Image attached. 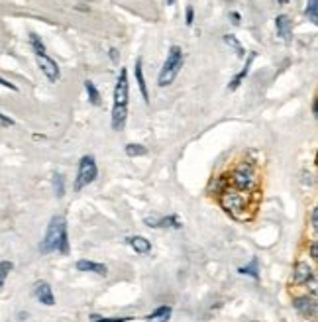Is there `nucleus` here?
Segmentation results:
<instances>
[{"mask_svg": "<svg viewBox=\"0 0 318 322\" xmlns=\"http://www.w3.org/2000/svg\"><path fill=\"white\" fill-rule=\"evenodd\" d=\"M128 120V71L120 69V75L114 87V102H112V130L120 132Z\"/></svg>", "mask_w": 318, "mask_h": 322, "instance_id": "f257e3e1", "label": "nucleus"}, {"mask_svg": "<svg viewBox=\"0 0 318 322\" xmlns=\"http://www.w3.org/2000/svg\"><path fill=\"white\" fill-rule=\"evenodd\" d=\"M40 252L42 254H51V252H59V254H67L69 252V240H67V224L63 216H53L49 220L45 238L40 244Z\"/></svg>", "mask_w": 318, "mask_h": 322, "instance_id": "f03ea898", "label": "nucleus"}, {"mask_svg": "<svg viewBox=\"0 0 318 322\" xmlns=\"http://www.w3.org/2000/svg\"><path fill=\"white\" fill-rule=\"evenodd\" d=\"M183 63H185L183 49H181L179 45H171V47H169V53H167V59H165L163 67H161V73H159V79H157V85H159V87H169V85L177 79V75L181 73Z\"/></svg>", "mask_w": 318, "mask_h": 322, "instance_id": "7ed1b4c3", "label": "nucleus"}, {"mask_svg": "<svg viewBox=\"0 0 318 322\" xmlns=\"http://www.w3.org/2000/svg\"><path fill=\"white\" fill-rule=\"evenodd\" d=\"M232 185L241 193H250L257 185V173L252 163L241 161L240 165L232 171Z\"/></svg>", "mask_w": 318, "mask_h": 322, "instance_id": "20e7f679", "label": "nucleus"}, {"mask_svg": "<svg viewBox=\"0 0 318 322\" xmlns=\"http://www.w3.org/2000/svg\"><path fill=\"white\" fill-rule=\"evenodd\" d=\"M99 177V167H97V159L92 156H83L79 161L77 179H75V189L83 191L88 187L95 179Z\"/></svg>", "mask_w": 318, "mask_h": 322, "instance_id": "39448f33", "label": "nucleus"}, {"mask_svg": "<svg viewBox=\"0 0 318 322\" xmlns=\"http://www.w3.org/2000/svg\"><path fill=\"white\" fill-rule=\"evenodd\" d=\"M220 204L224 206V211L230 212L232 216H240V211L246 209V197L241 191H224L220 197Z\"/></svg>", "mask_w": 318, "mask_h": 322, "instance_id": "423d86ee", "label": "nucleus"}, {"mask_svg": "<svg viewBox=\"0 0 318 322\" xmlns=\"http://www.w3.org/2000/svg\"><path fill=\"white\" fill-rule=\"evenodd\" d=\"M35 57H38V67L42 69V73L47 77V81H49V83H57L59 77H61V71H59L57 63H55L51 57H47V53H45V55H35Z\"/></svg>", "mask_w": 318, "mask_h": 322, "instance_id": "0eeeda50", "label": "nucleus"}, {"mask_svg": "<svg viewBox=\"0 0 318 322\" xmlns=\"http://www.w3.org/2000/svg\"><path fill=\"white\" fill-rule=\"evenodd\" d=\"M33 295H35V299L40 300L42 305H45V307H53L55 305L53 291H51V285H49L47 281H38V283L33 285Z\"/></svg>", "mask_w": 318, "mask_h": 322, "instance_id": "6e6552de", "label": "nucleus"}, {"mask_svg": "<svg viewBox=\"0 0 318 322\" xmlns=\"http://www.w3.org/2000/svg\"><path fill=\"white\" fill-rule=\"evenodd\" d=\"M293 281L296 285H308V281H314V273L312 267L307 261H296L295 271H293Z\"/></svg>", "mask_w": 318, "mask_h": 322, "instance_id": "1a4fd4ad", "label": "nucleus"}, {"mask_svg": "<svg viewBox=\"0 0 318 322\" xmlns=\"http://www.w3.org/2000/svg\"><path fill=\"white\" fill-rule=\"evenodd\" d=\"M134 75H136V83L140 87V92H142V99L145 104H149V92H147V83H145V77H143V61L142 57L136 59V65H134Z\"/></svg>", "mask_w": 318, "mask_h": 322, "instance_id": "9d476101", "label": "nucleus"}, {"mask_svg": "<svg viewBox=\"0 0 318 322\" xmlns=\"http://www.w3.org/2000/svg\"><path fill=\"white\" fill-rule=\"evenodd\" d=\"M295 309L305 316H316V302L312 297H298L295 299Z\"/></svg>", "mask_w": 318, "mask_h": 322, "instance_id": "9b49d317", "label": "nucleus"}, {"mask_svg": "<svg viewBox=\"0 0 318 322\" xmlns=\"http://www.w3.org/2000/svg\"><path fill=\"white\" fill-rule=\"evenodd\" d=\"M255 57H257V55H255L253 51L250 53V55H248V61H246V65H244V69H241L240 73H238V75H236V77H234L230 81V85H228V90H236L241 85V83H244V79L250 75V69H252V63L255 61Z\"/></svg>", "mask_w": 318, "mask_h": 322, "instance_id": "f8f14e48", "label": "nucleus"}, {"mask_svg": "<svg viewBox=\"0 0 318 322\" xmlns=\"http://www.w3.org/2000/svg\"><path fill=\"white\" fill-rule=\"evenodd\" d=\"M275 28H277V35H279L281 40H285V42L291 40L293 30H291V20H289V16H285V14L277 16V18H275Z\"/></svg>", "mask_w": 318, "mask_h": 322, "instance_id": "ddd939ff", "label": "nucleus"}, {"mask_svg": "<svg viewBox=\"0 0 318 322\" xmlns=\"http://www.w3.org/2000/svg\"><path fill=\"white\" fill-rule=\"evenodd\" d=\"M79 271H87V273H97V275H106L108 273V267L97 263V261H88V259H79L77 261Z\"/></svg>", "mask_w": 318, "mask_h": 322, "instance_id": "4468645a", "label": "nucleus"}, {"mask_svg": "<svg viewBox=\"0 0 318 322\" xmlns=\"http://www.w3.org/2000/svg\"><path fill=\"white\" fill-rule=\"evenodd\" d=\"M128 244L132 248L136 254H149L152 252V242L147 240V238H143V236H132V238H128Z\"/></svg>", "mask_w": 318, "mask_h": 322, "instance_id": "2eb2a0df", "label": "nucleus"}, {"mask_svg": "<svg viewBox=\"0 0 318 322\" xmlns=\"http://www.w3.org/2000/svg\"><path fill=\"white\" fill-rule=\"evenodd\" d=\"M147 226H154V228H181L179 218L177 216H167V218H145Z\"/></svg>", "mask_w": 318, "mask_h": 322, "instance_id": "dca6fc26", "label": "nucleus"}, {"mask_svg": "<svg viewBox=\"0 0 318 322\" xmlns=\"http://www.w3.org/2000/svg\"><path fill=\"white\" fill-rule=\"evenodd\" d=\"M169 316H171V307H159V309H155L149 316H147V322H167L169 320Z\"/></svg>", "mask_w": 318, "mask_h": 322, "instance_id": "f3484780", "label": "nucleus"}, {"mask_svg": "<svg viewBox=\"0 0 318 322\" xmlns=\"http://www.w3.org/2000/svg\"><path fill=\"white\" fill-rule=\"evenodd\" d=\"M85 90H87V97H88V100H90V104L99 106L102 100H100V92H99V89H97V85L87 79V81H85Z\"/></svg>", "mask_w": 318, "mask_h": 322, "instance_id": "a211bd4d", "label": "nucleus"}, {"mask_svg": "<svg viewBox=\"0 0 318 322\" xmlns=\"http://www.w3.org/2000/svg\"><path fill=\"white\" fill-rule=\"evenodd\" d=\"M238 271L241 275H250L253 279H259V261H257V257H253L248 266H241Z\"/></svg>", "mask_w": 318, "mask_h": 322, "instance_id": "6ab92c4d", "label": "nucleus"}, {"mask_svg": "<svg viewBox=\"0 0 318 322\" xmlns=\"http://www.w3.org/2000/svg\"><path fill=\"white\" fill-rule=\"evenodd\" d=\"M224 42H226V45H230L232 49L236 51V55L238 57H246V49H244V45L238 42V37H236V35L226 33V35H224Z\"/></svg>", "mask_w": 318, "mask_h": 322, "instance_id": "aec40b11", "label": "nucleus"}, {"mask_svg": "<svg viewBox=\"0 0 318 322\" xmlns=\"http://www.w3.org/2000/svg\"><path fill=\"white\" fill-rule=\"evenodd\" d=\"M30 44H32V49L35 55H45V45L42 42V37L35 32H30Z\"/></svg>", "mask_w": 318, "mask_h": 322, "instance_id": "412c9836", "label": "nucleus"}, {"mask_svg": "<svg viewBox=\"0 0 318 322\" xmlns=\"http://www.w3.org/2000/svg\"><path fill=\"white\" fill-rule=\"evenodd\" d=\"M53 191L57 199H61L65 195V177L61 173H55L53 175Z\"/></svg>", "mask_w": 318, "mask_h": 322, "instance_id": "4be33fe9", "label": "nucleus"}, {"mask_svg": "<svg viewBox=\"0 0 318 322\" xmlns=\"http://www.w3.org/2000/svg\"><path fill=\"white\" fill-rule=\"evenodd\" d=\"M126 156H128V157L147 156V149H145L142 144H128V145H126Z\"/></svg>", "mask_w": 318, "mask_h": 322, "instance_id": "5701e85b", "label": "nucleus"}, {"mask_svg": "<svg viewBox=\"0 0 318 322\" xmlns=\"http://www.w3.org/2000/svg\"><path fill=\"white\" fill-rule=\"evenodd\" d=\"M305 14H307V18L310 20L312 24L318 22V0H308L307 2V10H305Z\"/></svg>", "mask_w": 318, "mask_h": 322, "instance_id": "b1692460", "label": "nucleus"}, {"mask_svg": "<svg viewBox=\"0 0 318 322\" xmlns=\"http://www.w3.org/2000/svg\"><path fill=\"white\" fill-rule=\"evenodd\" d=\"M12 261H0V287L6 283V277L10 275V271H12Z\"/></svg>", "mask_w": 318, "mask_h": 322, "instance_id": "393cba45", "label": "nucleus"}, {"mask_svg": "<svg viewBox=\"0 0 318 322\" xmlns=\"http://www.w3.org/2000/svg\"><path fill=\"white\" fill-rule=\"evenodd\" d=\"M92 318V322H126V320H130V316H124V318H102V316H90Z\"/></svg>", "mask_w": 318, "mask_h": 322, "instance_id": "a878e982", "label": "nucleus"}, {"mask_svg": "<svg viewBox=\"0 0 318 322\" xmlns=\"http://www.w3.org/2000/svg\"><path fill=\"white\" fill-rule=\"evenodd\" d=\"M310 226L314 232L318 230V209H312V212H310Z\"/></svg>", "mask_w": 318, "mask_h": 322, "instance_id": "bb28decb", "label": "nucleus"}, {"mask_svg": "<svg viewBox=\"0 0 318 322\" xmlns=\"http://www.w3.org/2000/svg\"><path fill=\"white\" fill-rule=\"evenodd\" d=\"M186 26H193V22H195V10H193V6H189L186 8Z\"/></svg>", "mask_w": 318, "mask_h": 322, "instance_id": "cd10ccee", "label": "nucleus"}, {"mask_svg": "<svg viewBox=\"0 0 318 322\" xmlns=\"http://www.w3.org/2000/svg\"><path fill=\"white\" fill-rule=\"evenodd\" d=\"M310 257H312L314 261L318 259V248H316V242H312V244H310Z\"/></svg>", "mask_w": 318, "mask_h": 322, "instance_id": "c85d7f7f", "label": "nucleus"}, {"mask_svg": "<svg viewBox=\"0 0 318 322\" xmlns=\"http://www.w3.org/2000/svg\"><path fill=\"white\" fill-rule=\"evenodd\" d=\"M0 87H6V89H10V90H18L16 85H12V83H8L6 79H2V77H0Z\"/></svg>", "mask_w": 318, "mask_h": 322, "instance_id": "c756f323", "label": "nucleus"}, {"mask_svg": "<svg viewBox=\"0 0 318 322\" xmlns=\"http://www.w3.org/2000/svg\"><path fill=\"white\" fill-rule=\"evenodd\" d=\"M0 122L6 124V126H12V124H14V120H12V118H8V116H4V114L0 112Z\"/></svg>", "mask_w": 318, "mask_h": 322, "instance_id": "7c9ffc66", "label": "nucleus"}, {"mask_svg": "<svg viewBox=\"0 0 318 322\" xmlns=\"http://www.w3.org/2000/svg\"><path fill=\"white\" fill-rule=\"evenodd\" d=\"M232 22L240 24V14H238V12H232Z\"/></svg>", "mask_w": 318, "mask_h": 322, "instance_id": "2f4dec72", "label": "nucleus"}, {"mask_svg": "<svg viewBox=\"0 0 318 322\" xmlns=\"http://www.w3.org/2000/svg\"><path fill=\"white\" fill-rule=\"evenodd\" d=\"M167 4H175V0H167Z\"/></svg>", "mask_w": 318, "mask_h": 322, "instance_id": "473e14b6", "label": "nucleus"}, {"mask_svg": "<svg viewBox=\"0 0 318 322\" xmlns=\"http://www.w3.org/2000/svg\"><path fill=\"white\" fill-rule=\"evenodd\" d=\"M279 2H281V4H287V2H289V0H279Z\"/></svg>", "mask_w": 318, "mask_h": 322, "instance_id": "72a5a7b5", "label": "nucleus"}]
</instances>
